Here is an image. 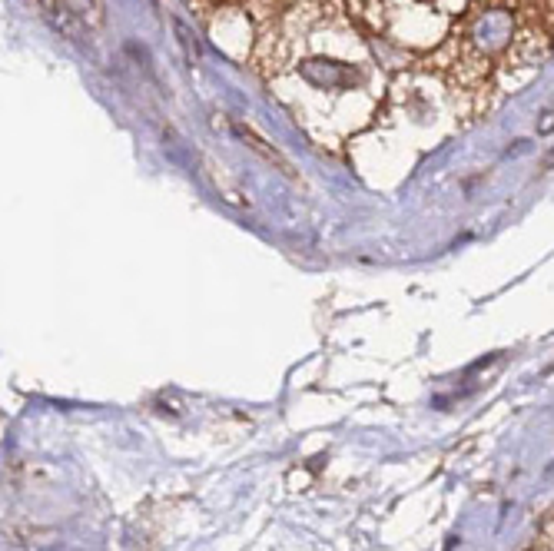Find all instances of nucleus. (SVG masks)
<instances>
[{"mask_svg": "<svg viewBox=\"0 0 554 551\" xmlns=\"http://www.w3.org/2000/svg\"><path fill=\"white\" fill-rule=\"evenodd\" d=\"M233 133H236L239 140L246 143L249 150L259 153V157H263L266 163H273L282 176H289V180H299L296 170H292V163H289L286 157H282V153H279V150L273 147V143L266 140V137H259V133H256L253 127H249V123H243V120H233Z\"/></svg>", "mask_w": 554, "mask_h": 551, "instance_id": "f257e3e1", "label": "nucleus"}, {"mask_svg": "<svg viewBox=\"0 0 554 551\" xmlns=\"http://www.w3.org/2000/svg\"><path fill=\"white\" fill-rule=\"evenodd\" d=\"M538 130H541V133H551V130H554V110H548V113H545V123H541Z\"/></svg>", "mask_w": 554, "mask_h": 551, "instance_id": "0eeeda50", "label": "nucleus"}, {"mask_svg": "<svg viewBox=\"0 0 554 551\" xmlns=\"http://www.w3.org/2000/svg\"><path fill=\"white\" fill-rule=\"evenodd\" d=\"M173 30H176V44L183 47L186 64H200V44H196V37L190 34V27H186L183 20L173 17Z\"/></svg>", "mask_w": 554, "mask_h": 551, "instance_id": "39448f33", "label": "nucleus"}, {"mask_svg": "<svg viewBox=\"0 0 554 551\" xmlns=\"http://www.w3.org/2000/svg\"><path fill=\"white\" fill-rule=\"evenodd\" d=\"M60 4L73 10V14H77L90 30L107 27V7H103V0H60Z\"/></svg>", "mask_w": 554, "mask_h": 551, "instance_id": "20e7f679", "label": "nucleus"}, {"mask_svg": "<svg viewBox=\"0 0 554 551\" xmlns=\"http://www.w3.org/2000/svg\"><path fill=\"white\" fill-rule=\"evenodd\" d=\"M200 163H203V176L209 180V186L219 193V200L233 203V206H239V210H249V196L239 190V183L223 170V166H219L213 157H206V153H200Z\"/></svg>", "mask_w": 554, "mask_h": 551, "instance_id": "f03ea898", "label": "nucleus"}, {"mask_svg": "<svg viewBox=\"0 0 554 551\" xmlns=\"http://www.w3.org/2000/svg\"><path fill=\"white\" fill-rule=\"evenodd\" d=\"M551 166H554V150L545 157V170H551Z\"/></svg>", "mask_w": 554, "mask_h": 551, "instance_id": "6e6552de", "label": "nucleus"}, {"mask_svg": "<svg viewBox=\"0 0 554 551\" xmlns=\"http://www.w3.org/2000/svg\"><path fill=\"white\" fill-rule=\"evenodd\" d=\"M40 4V14H44L50 24H54V30H60L67 40H73V44H80L83 34H90V27L83 24V20L73 14V10H67L60 0H37Z\"/></svg>", "mask_w": 554, "mask_h": 551, "instance_id": "7ed1b4c3", "label": "nucleus"}, {"mask_svg": "<svg viewBox=\"0 0 554 551\" xmlns=\"http://www.w3.org/2000/svg\"><path fill=\"white\" fill-rule=\"evenodd\" d=\"M528 551H554V522L541 528V535L535 538V545H531Z\"/></svg>", "mask_w": 554, "mask_h": 551, "instance_id": "423d86ee", "label": "nucleus"}]
</instances>
